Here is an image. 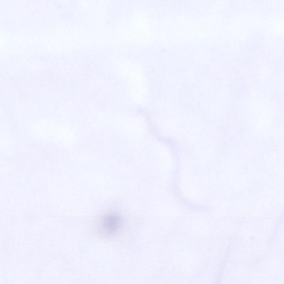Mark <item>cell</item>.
<instances>
[{
	"label": "cell",
	"mask_w": 284,
	"mask_h": 284,
	"mask_svg": "<svg viewBox=\"0 0 284 284\" xmlns=\"http://www.w3.org/2000/svg\"><path fill=\"white\" fill-rule=\"evenodd\" d=\"M123 224L122 217L117 213L107 214L101 218L98 229L104 236H112L118 232Z\"/></svg>",
	"instance_id": "obj_1"
}]
</instances>
